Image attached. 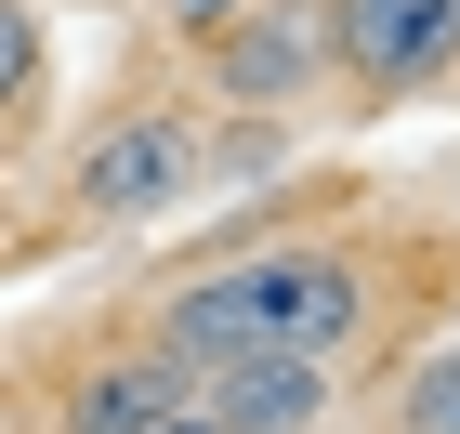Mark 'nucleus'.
Masks as SVG:
<instances>
[{"instance_id":"f257e3e1","label":"nucleus","mask_w":460,"mask_h":434,"mask_svg":"<svg viewBox=\"0 0 460 434\" xmlns=\"http://www.w3.org/2000/svg\"><path fill=\"white\" fill-rule=\"evenodd\" d=\"M368 289H355L342 251H263V263H224V277L172 289L158 316V356L198 382V368H237V356H342Z\"/></svg>"},{"instance_id":"f03ea898","label":"nucleus","mask_w":460,"mask_h":434,"mask_svg":"<svg viewBox=\"0 0 460 434\" xmlns=\"http://www.w3.org/2000/svg\"><path fill=\"white\" fill-rule=\"evenodd\" d=\"M329 53L368 93H421L434 66H460V0H329Z\"/></svg>"},{"instance_id":"7ed1b4c3","label":"nucleus","mask_w":460,"mask_h":434,"mask_svg":"<svg viewBox=\"0 0 460 434\" xmlns=\"http://www.w3.org/2000/svg\"><path fill=\"white\" fill-rule=\"evenodd\" d=\"M79 198L106 224H145V211H172V198H198V119H119V132H93Z\"/></svg>"},{"instance_id":"20e7f679","label":"nucleus","mask_w":460,"mask_h":434,"mask_svg":"<svg viewBox=\"0 0 460 434\" xmlns=\"http://www.w3.org/2000/svg\"><path fill=\"white\" fill-rule=\"evenodd\" d=\"M198 408L224 434H316L329 421V356H237V368H198Z\"/></svg>"},{"instance_id":"39448f33","label":"nucleus","mask_w":460,"mask_h":434,"mask_svg":"<svg viewBox=\"0 0 460 434\" xmlns=\"http://www.w3.org/2000/svg\"><path fill=\"white\" fill-rule=\"evenodd\" d=\"M172 408H198V382H184L172 356H132V368H93L66 408V434H158Z\"/></svg>"},{"instance_id":"423d86ee","label":"nucleus","mask_w":460,"mask_h":434,"mask_svg":"<svg viewBox=\"0 0 460 434\" xmlns=\"http://www.w3.org/2000/svg\"><path fill=\"white\" fill-rule=\"evenodd\" d=\"M303 53H316V40L289 27V13H263V27H250V40H237V93H277V79H289V66H303Z\"/></svg>"},{"instance_id":"0eeeda50","label":"nucleus","mask_w":460,"mask_h":434,"mask_svg":"<svg viewBox=\"0 0 460 434\" xmlns=\"http://www.w3.org/2000/svg\"><path fill=\"white\" fill-rule=\"evenodd\" d=\"M408 434H460V342L421 368V382H408Z\"/></svg>"},{"instance_id":"6e6552de","label":"nucleus","mask_w":460,"mask_h":434,"mask_svg":"<svg viewBox=\"0 0 460 434\" xmlns=\"http://www.w3.org/2000/svg\"><path fill=\"white\" fill-rule=\"evenodd\" d=\"M40 93V27H27V0H0V106H27Z\"/></svg>"},{"instance_id":"1a4fd4ad","label":"nucleus","mask_w":460,"mask_h":434,"mask_svg":"<svg viewBox=\"0 0 460 434\" xmlns=\"http://www.w3.org/2000/svg\"><path fill=\"white\" fill-rule=\"evenodd\" d=\"M172 13H184V27H224V13H237V0H172Z\"/></svg>"},{"instance_id":"9d476101","label":"nucleus","mask_w":460,"mask_h":434,"mask_svg":"<svg viewBox=\"0 0 460 434\" xmlns=\"http://www.w3.org/2000/svg\"><path fill=\"white\" fill-rule=\"evenodd\" d=\"M158 434H224V421H211V408H172V421H158Z\"/></svg>"}]
</instances>
